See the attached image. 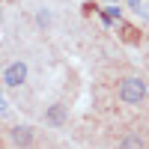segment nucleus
<instances>
[{
  "instance_id": "nucleus-1",
  "label": "nucleus",
  "mask_w": 149,
  "mask_h": 149,
  "mask_svg": "<svg viewBox=\"0 0 149 149\" xmlns=\"http://www.w3.org/2000/svg\"><path fill=\"white\" fill-rule=\"evenodd\" d=\"M146 93H149L146 81L143 78H134V74L119 84V102L122 104H140L143 98H146Z\"/></svg>"
},
{
  "instance_id": "nucleus-2",
  "label": "nucleus",
  "mask_w": 149,
  "mask_h": 149,
  "mask_svg": "<svg viewBox=\"0 0 149 149\" xmlns=\"http://www.w3.org/2000/svg\"><path fill=\"white\" fill-rule=\"evenodd\" d=\"M27 63L24 60H12V63L3 69V74H0V84L3 86H21L24 81H27Z\"/></svg>"
},
{
  "instance_id": "nucleus-3",
  "label": "nucleus",
  "mask_w": 149,
  "mask_h": 149,
  "mask_svg": "<svg viewBox=\"0 0 149 149\" xmlns=\"http://www.w3.org/2000/svg\"><path fill=\"white\" fill-rule=\"evenodd\" d=\"M66 119H69V107L60 104V102L45 110V122H48V125H57L60 128V125H66Z\"/></svg>"
},
{
  "instance_id": "nucleus-4",
  "label": "nucleus",
  "mask_w": 149,
  "mask_h": 149,
  "mask_svg": "<svg viewBox=\"0 0 149 149\" xmlns=\"http://www.w3.org/2000/svg\"><path fill=\"white\" fill-rule=\"evenodd\" d=\"M33 128L30 125H15V128H12V143H15V146H33Z\"/></svg>"
},
{
  "instance_id": "nucleus-5",
  "label": "nucleus",
  "mask_w": 149,
  "mask_h": 149,
  "mask_svg": "<svg viewBox=\"0 0 149 149\" xmlns=\"http://www.w3.org/2000/svg\"><path fill=\"white\" fill-rule=\"evenodd\" d=\"M36 24H39L42 30H48V27H51V24H54V12L48 9V6H42L39 12H36Z\"/></svg>"
},
{
  "instance_id": "nucleus-6",
  "label": "nucleus",
  "mask_w": 149,
  "mask_h": 149,
  "mask_svg": "<svg viewBox=\"0 0 149 149\" xmlns=\"http://www.w3.org/2000/svg\"><path fill=\"white\" fill-rule=\"evenodd\" d=\"M102 18H104V24H113V21H119V18H122V9H119V6H113V3H107V6L102 9Z\"/></svg>"
},
{
  "instance_id": "nucleus-7",
  "label": "nucleus",
  "mask_w": 149,
  "mask_h": 149,
  "mask_svg": "<svg viewBox=\"0 0 149 149\" xmlns=\"http://www.w3.org/2000/svg\"><path fill=\"white\" fill-rule=\"evenodd\" d=\"M119 146H146V140H143V137H137V134H131V137H122V140H119Z\"/></svg>"
},
{
  "instance_id": "nucleus-8",
  "label": "nucleus",
  "mask_w": 149,
  "mask_h": 149,
  "mask_svg": "<svg viewBox=\"0 0 149 149\" xmlns=\"http://www.w3.org/2000/svg\"><path fill=\"white\" fill-rule=\"evenodd\" d=\"M137 15H143V18H146V21H149V3H146V6H143V3H140V6H137Z\"/></svg>"
},
{
  "instance_id": "nucleus-9",
  "label": "nucleus",
  "mask_w": 149,
  "mask_h": 149,
  "mask_svg": "<svg viewBox=\"0 0 149 149\" xmlns=\"http://www.w3.org/2000/svg\"><path fill=\"white\" fill-rule=\"evenodd\" d=\"M6 107L9 104H6V98H3V86H0V113H6Z\"/></svg>"
},
{
  "instance_id": "nucleus-10",
  "label": "nucleus",
  "mask_w": 149,
  "mask_h": 149,
  "mask_svg": "<svg viewBox=\"0 0 149 149\" xmlns=\"http://www.w3.org/2000/svg\"><path fill=\"white\" fill-rule=\"evenodd\" d=\"M140 3H143V0H128V6H131V9H137Z\"/></svg>"
},
{
  "instance_id": "nucleus-11",
  "label": "nucleus",
  "mask_w": 149,
  "mask_h": 149,
  "mask_svg": "<svg viewBox=\"0 0 149 149\" xmlns=\"http://www.w3.org/2000/svg\"><path fill=\"white\" fill-rule=\"evenodd\" d=\"M107 3H116V0H107Z\"/></svg>"
},
{
  "instance_id": "nucleus-12",
  "label": "nucleus",
  "mask_w": 149,
  "mask_h": 149,
  "mask_svg": "<svg viewBox=\"0 0 149 149\" xmlns=\"http://www.w3.org/2000/svg\"><path fill=\"white\" fill-rule=\"evenodd\" d=\"M0 18H3V12H0Z\"/></svg>"
}]
</instances>
